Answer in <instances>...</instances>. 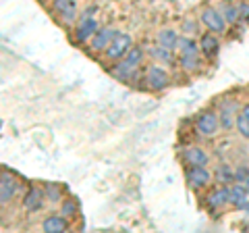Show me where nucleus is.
Returning a JSON list of instances; mask_svg holds the SVG:
<instances>
[{"mask_svg":"<svg viewBox=\"0 0 249 233\" xmlns=\"http://www.w3.org/2000/svg\"><path fill=\"white\" fill-rule=\"evenodd\" d=\"M145 58V50L142 46H135L131 48L121 60H116V65L112 67V75L123 83H131L139 79V69L143 65Z\"/></svg>","mask_w":249,"mask_h":233,"instance_id":"obj_1","label":"nucleus"},{"mask_svg":"<svg viewBox=\"0 0 249 233\" xmlns=\"http://www.w3.org/2000/svg\"><path fill=\"white\" fill-rule=\"evenodd\" d=\"M93 13H96L93 9H88V11H83V13L79 15V19H77V23H75V29H73L75 42L88 44L91 38H93V34H96L98 29H100L96 17H93Z\"/></svg>","mask_w":249,"mask_h":233,"instance_id":"obj_2","label":"nucleus"},{"mask_svg":"<svg viewBox=\"0 0 249 233\" xmlns=\"http://www.w3.org/2000/svg\"><path fill=\"white\" fill-rule=\"evenodd\" d=\"M143 81H145V85L150 90L162 92V90H166L170 85V75H168V71L164 67H160V63L158 65L154 63V65H147L145 73H143Z\"/></svg>","mask_w":249,"mask_h":233,"instance_id":"obj_3","label":"nucleus"},{"mask_svg":"<svg viewBox=\"0 0 249 233\" xmlns=\"http://www.w3.org/2000/svg\"><path fill=\"white\" fill-rule=\"evenodd\" d=\"M196 134L201 137H214L218 131H220V119H218V113L214 111H204L197 115L196 119Z\"/></svg>","mask_w":249,"mask_h":233,"instance_id":"obj_4","label":"nucleus"},{"mask_svg":"<svg viewBox=\"0 0 249 233\" xmlns=\"http://www.w3.org/2000/svg\"><path fill=\"white\" fill-rule=\"evenodd\" d=\"M199 21L204 23V27L208 29V32L212 34H218L222 36L224 32H227V19H224V15L214 9V6H206V9H201V15H199Z\"/></svg>","mask_w":249,"mask_h":233,"instance_id":"obj_5","label":"nucleus"},{"mask_svg":"<svg viewBox=\"0 0 249 233\" xmlns=\"http://www.w3.org/2000/svg\"><path fill=\"white\" fill-rule=\"evenodd\" d=\"M185 179L193 190H204L214 181V173L208 167H187L185 169Z\"/></svg>","mask_w":249,"mask_h":233,"instance_id":"obj_6","label":"nucleus"},{"mask_svg":"<svg viewBox=\"0 0 249 233\" xmlns=\"http://www.w3.org/2000/svg\"><path fill=\"white\" fill-rule=\"evenodd\" d=\"M131 48H133V40H131V36L124 34V32H119L116 38L112 40V44L108 46V50L104 52V57H106V60H114L116 63V60H121Z\"/></svg>","mask_w":249,"mask_h":233,"instance_id":"obj_7","label":"nucleus"},{"mask_svg":"<svg viewBox=\"0 0 249 233\" xmlns=\"http://www.w3.org/2000/svg\"><path fill=\"white\" fill-rule=\"evenodd\" d=\"M181 160L187 167H208L210 154L197 144H187L185 148H181Z\"/></svg>","mask_w":249,"mask_h":233,"instance_id":"obj_8","label":"nucleus"},{"mask_svg":"<svg viewBox=\"0 0 249 233\" xmlns=\"http://www.w3.org/2000/svg\"><path fill=\"white\" fill-rule=\"evenodd\" d=\"M52 11L56 13V17L71 25V23H77L79 19V6H77V0H52Z\"/></svg>","mask_w":249,"mask_h":233,"instance_id":"obj_9","label":"nucleus"},{"mask_svg":"<svg viewBox=\"0 0 249 233\" xmlns=\"http://www.w3.org/2000/svg\"><path fill=\"white\" fill-rule=\"evenodd\" d=\"M46 192L44 188H37V185H31V188L25 192V196H23V211L34 214V213H40L42 208L46 206Z\"/></svg>","mask_w":249,"mask_h":233,"instance_id":"obj_10","label":"nucleus"},{"mask_svg":"<svg viewBox=\"0 0 249 233\" xmlns=\"http://www.w3.org/2000/svg\"><path fill=\"white\" fill-rule=\"evenodd\" d=\"M116 34H119V29L116 27H100L96 34H93V38L88 42V48L89 52H106L108 46L112 44V40L116 38Z\"/></svg>","mask_w":249,"mask_h":233,"instance_id":"obj_11","label":"nucleus"},{"mask_svg":"<svg viewBox=\"0 0 249 233\" xmlns=\"http://www.w3.org/2000/svg\"><path fill=\"white\" fill-rule=\"evenodd\" d=\"M227 204H231V188L229 185H218V188L210 190L206 196V206L210 211H220Z\"/></svg>","mask_w":249,"mask_h":233,"instance_id":"obj_12","label":"nucleus"},{"mask_svg":"<svg viewBox=\"0 0 249 233\" xmlns=\"http://www.w3.org/2000/svg\"><path fill=\"white\" fill-rule=\"evenodd\" d=\"M19 192V181L15 179V177L11 173H2V177H0V204L6 206L9 202L17 196Z\"/></svg>","mask_w":249,"mask_h":233,"instance_id":"obj_13","label":"nucleus"},{"mask_svg":"<svg viewBox=\"0 0 249 233\" xmlns=\"http://www.w3.org/2000/svg\"><path fill=\"white\" fill-rule=\"evenodd\" d=\"M42 231H46V233H62V231H69V219H67L65 214H60V213L48 214L42 221Z\"/></svg>","mask_w":249,"mask_h":233,"instance_id":"obj_14","label":"nucleus"},{"mask_svg":"<svg viewBox=\"0 0 249 233\" xmlns=\"http://www.w3.org/2000/svg\"><path fill=\"white\" fill-rule=\"evenodd\" d=\"M199 50L206 58H214L218 52H220V42H218V34L206 32L199 38Z\"/></svg>","mask_w":249,"mask_h":233,"instance_id":"obj_15","label":"nucleus"},{"mask_svg":"<svg viewBox=\"0 0 249 233\" xmlns=\"http://www.w3.org/2000/svg\"><path fill=\"white\" fill-rule=\"evenodd\" d=\"M237 104L232 102V104H227V102H222L220 106V111H218V119H220V127L224 131H231V129H235V123H237Z\"/></svg>","mask_w":249,"mask_h":233,"instance_id":"obj_16","label":"nucleus"},{"mask_svg":"<svg viewBox=\"0 0 249 233\" xmlns=\"http://www.w3.org/2000/svg\"><path fill=\"white\" fill-rule=\"evenodd\" d=\"M178 42H181V34L173 27H164L158 32V44L166 46L170 50H178Z\"/></svg>","mask_w":249,"mask_h":233,"instance_id":"obj_17","label":"nucleus"},{"mask_svg":"<svg viewBox=\"0 0 249 233\" xmlns=\"http://www.w3.org/2000/svg\"><path fill=\"white\" fill-rule=\"evenodd\" d=\"M177 65L181 67L185 73H196L201 67V58H199V54H178Z\"/></svg>","mask_w":249,"mask_h":233,"instance_id":"obj_18","label":"nucleus"},{"mask_svg":"<svg viewBox=\"0 0 249 233\" xmlns=\"http://www.w3.org/2000/svg\"><path fill=\"white\" fill-rule=\"evenodd\" d=\"M150 54L158 60V63H164V65H175V50L166 48V46L162 44H156L150 48Z\"/></svg>","mask_w":249,"mask_h":233,"instance_id":"obj_19","label":"nucleus"},{"mask_svg":"<svg viewBox=\"0 0 249 233\" xmlns=\"http://www.w3.org/2000/svg\"><path fill=\"white\" fill-rule=\"evenodd\" d=\"M214 181L218 185L232 183V181H235V169L229 167V165H224V162H222V165H218L216 171H214Z\"/></svg>","mask_w":249,"mask_h":233,"instance_id":"obj_20","label":"nucleus"},{"mask_svg":"<svg viewBox=\"0 0 249 233\" xmlns=\"http://www.w3.org/2000/svg\"><path fill=\"white\" fill-rule=\"evenodd\" d=\"M245 202H249V192L243 183H235V185H231V204L232 206H243Z\"/></svg>","mask_w":249,"mask_h":233,"instance_id":"obj_21","label":"nucleus"},{"mask_svg":"<svg viewBox=\"0 0 249 233\" xmlns=\"http://www.w3.org/2000/svg\"><path fill=\"white\" fill-rule=\"evenodd\" d=\"M178 54H201L199 42H196L191 36H181V42H178Z\"/></svg>","mask_w":249,"mask_h":233,"instance_id":"obj_22","label":"nucleus"},{"mask_svg":"<svg viewBox=\"0 0 249 233\" xmlns=\"http://www.w3.org/2000/svg\"><path fill=\"white\" fill-rule=\"evenodd\" d=\"M44 192H46V198H48V202H54V204H58V202H62V185L58 183H44Z\"/></svg>","mask_w":249,"mask_h":233,"instance_id":"obj_23","label":"nucleus"},{"mask_svg":"<svg viewBox=\"0 0 249 233\" xmlns=\"http://www.w3.org/2000/svg\"><path fill=\"white\" fill-rule=\"evenodd\" d=\"M60 214H65L67 219H75L77 216V204L73 198H67L60 202Z\"/></svg>","mask_w":249,"mask_h":233,"instance_id":"obj_24","label":"nucleus"},{"mask_svg":"<svg viewBox=\"0 0 249 233\" xmlns=\"http://www.w3.org/2000/svg\"><path fill=\"white\" fill-rule=\"evenodd\" d=\"M220 13L224 15V19H227V23H237V21H239V17H241L239 6H235V4H224L222 9H220Z\"/></svg>","mask_w":249,"mask_h":233,"instance_id":"obj_25","label":"nucleus"},{"mask_svg":"<svg viewBox=\"0 0 249 233\" xmlns=\"http://www.w3.org/2000/svg\"><path fill=\"white\" fill-rule=\"evenodd\" d=\"M235 129H237L239 134L243 136L245 139H249V119H247V116H245L243 113H241V111H239V115H237V123H235Z\"/></svg>","mask_w":249,"mask_h":233,"instance_id":"obj_26","label":"nucleus"},{"mask_svg":"<svg viewBox=\"0 0 249 233\" xmlns=\"http://www.w3.org/2000/svg\"><path fill=\"white\" fill-rule=\"evenodd\" d=\"M183 32H185V36L197 34V23L191 21V19H185V21H183Z\"/></svg>","mask_w":249,"mask_h":233,"instance_id":"obj_27","label":"nucleus"},{"mask_svg":"<svg viewBox=\"0 0 249 233\" xmlns=\"http://www.w3.org/2000/svg\"><path fill=\"white\" fill-rule=\"evenodd\" d=\"M247 177H249V169H247V167H237V169H235V181L243 183Z\"/></svg>","mask_w":249,"mask_h":233,"instance_id":"obj_28","label":"nucleus"},{"mask_svg":"<svg viewBox=\"0 0 249 233\" xmlns=\"http://www.w3.org/2000/svg\"><path fill=\"white\" fill-rule=\"evenodd\" d=\"M239 11H241V19H247L249 21V0L239 6Z\"/></svg>","mask_w":249,"mask_h":233,"instance_id":"obj_29","label":"nucleus"},{"mask_svg":"<svg viewBox=\"0 0 249 233\" xmlns=\"http://www.w3.org/2000/svg\"><path fill=\"white\" fill-rule=\"evenodd\" d=\"M241 113H243V115L247 116V119H249V104H245L243 108H241Z\"/></svg>","mask_w":249,"mask_h":233,"instance_id":"obj_30","label":"nucleus"},{"mask_svg":"<svg viewBox=\"0 0 249 233\" xmlns=\"http://www.w3.org/2000/svg\"><path fill=\"white\" fill-rule=\"evenodd\" d=\"M243 185H245V188H247V192H249V177H247V179L243 181Z\"/></svg>","mask_w":249,"mask_h":233,"instance_id":"obj_31","label":"nucleus"}]
</instances>
